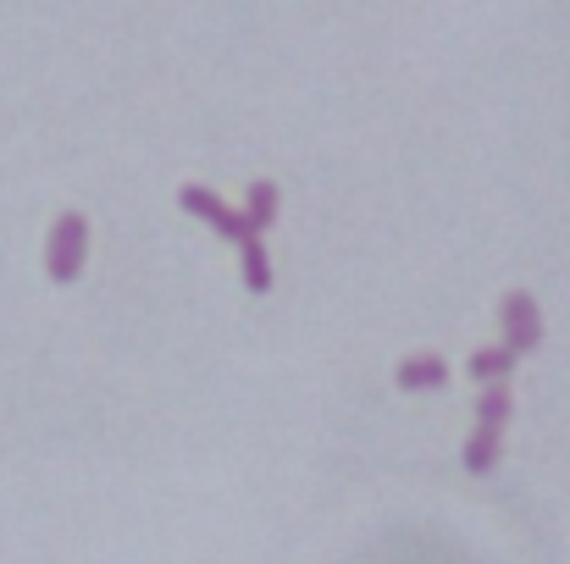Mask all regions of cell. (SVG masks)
Returning a JSON list of instances; mask_svg holds the SVG:
<instances>
[{"mask_svg":"<svg viewBox=\"0 0 570 564\" xmlns=\"http://www.w3.org/2000/svg\"><path fill=\"white\" fill-rule=\"evenodd\" d=\"M178 205H184L189 216H199L205 227H216V238H227V244L255 238V232H249V221H244V210H227V205H222V194H210L205 184H184L178 188Z\"/></svg>","mask_w":570,"mask_h":564,"instance_id":"3957f363","label":"cell"},{"mask_svg":"<svg viewBox=\"0 0 570 564\" xmlns=\"http://www.w3.org/2000/svg\"><path fill=\"white\" fill-rule=\"evenodd\" d=\"M515 372V355L499 344V349H476L471 355V382H504V376Z\"/></svg>","mask_w":570,"mask_h":564,"instance_id":"9c48e42d","label":"cell"},{"mask_svg":"<svg viewBox=\"0 0 570 564\" xmlns=\"http://www.w3.org/2000/svg\"><path fill=\"white\" fill-rule=\"evenodd\" d=\"M499 327H504V349L521 360V355H532V349H543V310H538V299L532 294H504L499 299Z\"/></svg>","mask_w":570,"mask_h":564,"instance_id":"7a4b0ae2","label":"cell"},{"mask_svg":"<svg viewBox=\"0 0 570 564\" xmlns=\"http://www.w3.org/2000/svg\"><path fill=\"white\" fill-rule=\"evenodd\" d=\"M515 415V393L504 387V382H488V393L476 398V426H493V432H504V420Z\"/></svg>","mask_w":570,"mask_h":564,"instance_id":"52a82bcc","label":"cell"},{"mask_svg":"<svg viewBox=\"0 0 570 564\" xmlns=\"http://www.w3.org/2000/svg\"><path fill=\"white\" fill-rule=\"evenodd\" d=\"M238 255H244V288H249V294H266V288H272L266 244H261V238H244V244H238Z\"/></svg>","mask_w":570,"mask_h":564,"instance_id":"ba28073f","label":"cell"},{"mask_svg":"<svg viewBox=\"0 0 570 564\" xmlns=\"http://www.w3.org/2000/svg\"><path fill=\"white\" fill-rule=\"evenodd\" d=\"M277 210H283V188L277 184H249V205H244V221H249V232L261 238V232H272L277 227Z\"/></svg>","mask_w":570,"mask_h":564,"instance_id":"5b68a950","label":"cell"},{"mask_svg":"<svg viewBox=\"0 0 570 564\" xmlns=\"http://www.w3.org/2000/svg\"><path fill=\"white\" fill-rule=\"evenodd\" d=\"M83 260H89V216L83 210H61L50 221V238H45V271L50 283H78L83 277Z\"/></svg>","mask_w":570,"mask_h":564,"instance_id":"6da1fadb","label":"cell"},{"mask_svg":"<svg viewBox=\"0 0 570 564\" xmlns=\"http://www.w3.org/2000/svg\"><path fill=\"white\" fill-rule=\"evenodd\" d=\"M499 454H504V432H493V426H476L471 437H465V448H460V465L465 471H493L499 465Z\"/></svg>","mask_w":570,"mask_h":564,"instance_id":"8992f818","label":"cell"},{"mask_svg":"<svg viewBox=\"0 0 570 564\" xmlns=\"http://www.w3.org/2000/svg\"><path fill=\"white\" fill-rule=\"evenodd\" d=\"M393 382H399V393H438V387L449 382V366H443V355L415 349V355H404V360L393 366Z\"/></svg>","mask_w":570,"mask_h":564,"instance_id":"277c9868","label":"cell"}]
</instances>
